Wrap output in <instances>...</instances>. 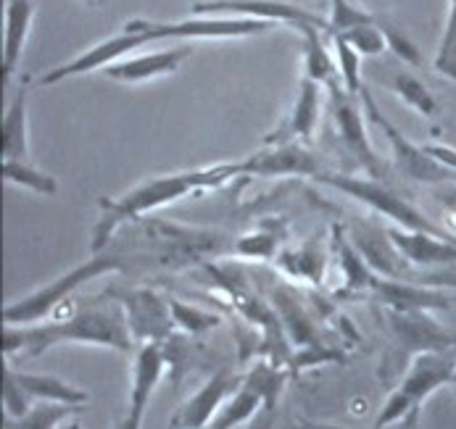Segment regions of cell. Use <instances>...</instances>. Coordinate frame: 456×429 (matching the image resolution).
I'll return each instance as SVG.
<instances>
[{"mask_svg":"<svg viewBox=\"0 0 456 429\" xmlns=\"http://www.w3.org/2000/svg\"><path fill=\"white\" fill-rule=\"evenodd\" d=\"M66 343L111 348L130 356L134 337L127 321V311L117 298L103 293L101 298L82 304L66 319L45 321V324L40 321L29 327H3V356L8 359L11 356L37 359L45 351Z\"/></svg>","mask_w":456,"mask_h":429,"instance_id":"obj_1","label":"cell"},{"mask_svg":"<svg viewBox=\"0 0 456 429\" xmlns=\"http://www.w3.org/2000/svg\"><path fill=\"white\" fill-rule=\"evenodd\" d=\"M235 177H240L238 164H219V166H208V169H191V172L151 177L145 182L134 184L132 190H127L119 198H103L101 200V219L95 222L93 235H90L93 253H101L111 246L117 227H122L125 222H134V219L156 211L159 206L175 203V200H180L196 190L219 187V184L230 182Z\"/></svg>","mask_w":456,"mask_h":429,"instance_id":"obj_2","label":"cell"},{"mask_svg":"<svg viewBox=\"0 0 456 429\" xmlns=\"http://www.w3.org/2000/svg\"><path fill=\"white\" fill-rule=\"evenodd\" d=\"M388 348L383 353L380 376L391 382L403 376L409 364L419 353H452L456 348V332L438 324L430 311H393L386 308Z\"/></svg>","mask_w":456,"mask_h":429,"instance_id":"obj_3","label":"cell"},{"mask_svg":"<svg viewBox=\"0 0 456 429\" xmlns=\"http://www.w3.org/2000/svg\"><path fill=\"white\" fill-rule=\"evenodd\" d=\"M125 269V258L119 255V250H101V253H93L90 261L74 266L64 271L61 277H56L53 282L37 287L35 293L8 304L3 308V327H29V324H40L48 313H53L56 308L64 304L66 298L87 285L90 279L101 277V274H109V271H122Z\"/></svg>","mask_w":456,"mask_h":429,"instance_id":"obj_4","label":"cell"},{"mask_svg":"<svg viewBox=\"0 0 456 429\" xmlns=\"http://www.w3.org/2000/svg\"><path fill=\"white\" fill-rule=\"evenodd\" d=\"M454 351L452 353H419L403 371L401 382L393 387V393L388 395L386 406L380 409L372 429L391 427L403 417H409L411 411L422 409L433 393H438L446 384H454Z\"/></svg>","mask_w":456,"mask_h":429,"instance_id":"obj_5","label":"cell"},{"mask_svg":"<svg viewBox=\"0 0 456 429\" xmlns=\"http://www.w3.org/2000/svg\"><path fill=\"white\" fill-rule=\"evenodd\" d=\"M317 180L335 187V190H340V192H346L348 198H356V200L367 203L378 214L388 216L393 224H398L401 230L428 232V235H438V238H446V240H456V235L441 230L417 206H411L409 200L395 195L391 187H386V184L372 180V177H351V174H340V172H322Z\"/></svg>","mask_w":456,"mask_h":429,"instance_id":"obj_6","label":"cell"},{"mask_svg":"<svg viewBox=\"0 0 456 429\" xmlns=\"http://www.w3.org/2000/svg\"><path fill=\"white\" fill-rule=\"evenodd\" d=\"M351 243L362 253V258L372 266L375 274L398 279V282H417L430 287H456V274H419L414 263H409L398 247L393 246L388 227L375 222H354L351 224Z\"/></svg>","mask_w":456,"mask_h":429,"instance_id":"obj_7","label":"cell"},{"mask_svg":"<svg viewBox=\"0 0 456 429\" xmlns=\"http://www.w3.org/2000/svg\"><path fill=\"white\" fill-rule=\"evenodd\" d=\"M359 101H362V106H364L367 119L375 124V126H380L383 134L388 137V142H391L393 148V166L398 169L401 177H406V180L419 184L456 182V172L446 169L444 164H438V161L425 150V145L419 148V145L409 142V140L401 134V129L380 111V106L375 103V98L370 95L367 87H362Z\"/></svg>","mask_w":456,"mask_h":429,"instance_id":"obj_8","label":"cell"},{"mask_svg":"<svg viewBox=\"0 0 456 429\" xmlns=\"http://www.w3.org/2000/svg\"><path fill=\"white\" fill-rule=\"evenodd\" d=\"M274 24L259 19H216V16H198L185 21H148L132 19L125 24L127 32L142 35L145 43L156 40H208V37H248L269 32Z\"/></svg>","mask_w":456,"mask_h":429,"instance_id":"obj_9","label":"cell"},{"mask_svg":"<svg viewBox=\"0 0 456 429\" xmlns=\"http://www.w3.org/2000/svg\"><path fill=\"white\" fill-rule=\"evenodd\" d=\"M111 298H117L130 321L132 337L145 343H164L175 332V319L169 301H164L159 293L151 287H109L106 290Z\"/></svg>","mask_w":456,"mask_h":429,"instance_id":"obj_10","label":"cell"},{"mask_svg":"<svg viewBox=\"0 0 456 429\" xmlns=\"http://www.w3.org/2000/svg\"><path fill=\"white\" fill-rule=\"evenodd\" d=\"M193 13L206 16V13H235L238 19H259V21H285L293 24L296 29L304 24H317L325 32H330V21L320 13H312L301 5L282 3V0H206V3H193Z\"/></svg>","mask_w":456,"mask_h":429,"instance_id":"obj_11","label":"cell"},{"mask_svg":"<svg viewBox=\"0 0 456 429\" xmlns=\"http://www.w3.org/2000/svg\"><path fill=\"white\" fill-rule=\"evenodd\" d=\"M243 384V376L232 368H219L211 374L196 393L172 414V429H206L224 401Z\"/></svg>","mask_w":456,"mask_h":429,"instance_id":"obj_12","label":"cell"},{"mask_svg":"<svg viewBox=\"0 0 456 429\" xmlns=\"http://www.w3.org/2000/svg\"><path fill=\"white\" fill-rule=\"evenodd\" d=\"M330 87V103H332V122L338 126V134L343 140V148L370 172V177H380L383 174V161L378 158V153L372 150L367 134H364V122L362 114L354 103V95L346 93L343 82L335 79L327 85Z\"/></svg>","mask_w":456,"mask_h":429,"instance_id":"obj_13","label":"cell"},{"mask_svg":"<svg viewBox=\"0 0 456 429\" xmlns=\"http://www.w3.org/2000/svg\"><path fill=\"white\" fill-rule=\"evenodd\" d=\"M238 172L251 174V177H320L322 172V161L306 150L298 142H282L277 148L261 150L248 156L246 161H238Z\"/></svg>","mask_w":456,"mask_h":429,"instance_id":"obj_14","label":"cell"},{"mask_svg":"<svg viewBox=\"0 0 456 429\" xmlns=\"http://www.w3.org/2000/svg\"><path fill=\"white\" fill-rule=\"evenodd\" d=\"M370 293L393 311H449L456 306V295L417 282H398L380 274H372Z\"/></svg>","mask_w":456,"mask_h":429,"instance_id":"obj_15","label":"cell"},{"mask_svg":"<svg viewBox=\"0 0 456 429\" xmlns=\"http://www.w3.org/2000/svg\"><path fill=\"white\" fill-rule=\"evenodd\" d=\"M145 45V37L142 35H134V32H122V35H114L98 45H93L90 51L74 56L71 61L61 63L51 71H45L40 77V85H59L69 77H77V74H87V71H95V69H106L111 63H117L122 56H127L130 51H137Z\"/></svg>","mask_w":456,"mask_h":429,"instance_id":"obj_16","label":"cell"},{"mask_svg":"<svg viewBox=\"0 0 456 429\" xmlns=\"http://www.w3.org/2000/svg\"><path fill=\"white\" fill-rule=\"evenodd\" d=\"M393 246L414 266H454L456 240H446L428 232H411L401 227H388Z\"/></svg>","mask_w":456,"mask_h":429,"instance_id":"obj_17","label":"cell"},{"mask_svg":"<svg viewBox=\"0 0 456 429\" xmlns=\"http://www.w3.org/2000/svg\"><path fill=\"white\" fill-rule=\"evenodd\" d=\"M188 56H191V45L164 48V51H156V53H142V56H134V59H122V61L111 63V66L103 69V74L109 79L134 85V82H145V79L177 71L180 63L185 61Z\"/></svg>","mask_w":456,"mask_h":429,"instance_id":"obj_18","label":"cell"},{"mask_svg":"<svg viewBox=\"0 0 456 429\" xmlns=\"http://www.w3.org/2000/svg\"><path fill=\"white\" fill-rule=\"evenodd\" d=\"M167 371V351L161 343H145L134 353V367H132V387H130V411L145 414L151 406V398Z\"/></svg>","mask_w":456,"mask_h":429,"instance_id":"obj_19","label":"cell"},{"mask_svg":"<svg viewBox=\"0 0 456 429\" xmlns=\"http://www.w3.org/2000/svg\"><path fill=\"white\" fill-rule=\"evenodd\" d=\"M317 119H320V82L304 77L301 85H298V98L293 103V111H290L288 122L282 124L277 132L266 134L264 142L266 145H282V142H290L293 137L312 140Z\"/></svg>","mask_w":456,"mask_h":429,"instance_id":"obj_20","label":"cell"},{"mask_svg":"<svg viewBox=\"0 0 456 429\" xmlns=\"http://www.w3.org/2000/svg\"><path fill=\"white\" fill-rule=\"evenodd\" d=\"M35 16L32 0H5V35H3V82H8L21 61L29 27Z\"/></svg>","mask_w":456,"mask_h":429,"instance_id":"obj_21","label":"cell"},{"mask_svg":"<svg viewBox=\"0 0 456 429\" xmlns=\"http://www.w3.org/2000/svg\"><path fill=\"white\" fill-rule=\"evenodd\" d=\"M13 376L19 379V384L27 390V395L37 403H64V406H85L90 401V393L74 387L71 382H66L61 376L53 374H29V371H16Z\"/></svg>","mask_w":456,"mask_h":429,"instance_id":"obj_22","label":"cell"},{"mask_svg":"<svg viewBox=\"0 0 456 429\" xmlns=\"http://www.w3.org/2000/svg\"><path fill=\"white\" fill-rule=\"evenodd\" d=\"M3 158L11 161H29V142H27V82L19 85L16 95L11 98L3 124Z\"/></svg>","mask_w":456,"mask_h":429,"instance_id":"obj_23","label":"cell"},{"mask_svg":"<svg viewBox=\"0 0 456 429\" xmlns=\"http://www.w3.org/2000/svg\"><path fill=\"white\" fill-rule=\"evenodd\" d=\"M325 250L320 240H309L301 247H285L277 255V266H282L290 277H298L304 282L320 285L325 277Z\"/></svg>","mask_w":456,"mask_h":429,"instance_id":"obj_24","label":"cell"},{"mask_svg":"<svg viewBox=\"0 0 456 429\" xmlns=\"http://www.w3.org/2000/svg\"><path fill=\"white\" fill-rule=\"evenodd\" d=\"M261 411H264L261 395L243 382V384L224 401V406L216 411V417L211 419V425L206 429H235L238 425L254 422Z\"/></svg>","mask_w":456,"mask_h":429,"instance_id":"obj_25","label":"cell"},{"mask_svg":"<svg viewBox=\"0 0 456 429\" xmlns=\"http://www.w3.org/2000/svg\"><path fill=\"white\" fill-rule=\"evenodd\" d=\"M298 32L304 35V48H306V77L320 85H330V82L340 79L338 63L325 48V29L317 24H304V27H298Z\"/></svg>","mask_w":456,"mask_h":429,"instance_id":"obj_26","label":"cell"},{"mask_svg":"<svg viewBox=\"0 0 456 429\" xmlns=\"http://www.w3.org/2000/svg\"><path fill=\"white\" fill-rule=\"evenodd\" d=\"M243 382L251 390L259 393L266 411H277V401H280L282 387H285V368L280 367L277 361H272V359L256 361L254 367L243 374Z\"/></svg>","mask_w":456,"mask_h":429,"instance_id":"obj_27","label":"cell"},{"mask_svg":"<svg viewBox=\"0 0 456 429\" xmlns=\"http://www.w3.org/2000/svg\"><path fill=\"white\" fill-rule=\"evenodd\" d=\"M71 414H74V406L35 403V409L24 417H5L3 414V429H61V425Z\"/></svg>","mask_w":456,"mask_h":429,"instance_id":"obj_28","label":"cell"},{"mask_svg":"<svg viewBox=\"0 0 456 429\" xmlns=\"http://www.w3.org/2000/svg\"><path fill=\"white\" fill-rule=\"evenodd\" d=\"M3 180L11 184H19V187H27L37 195H56L59 192V182L56 177L35 169L29 161H11V158H3Z\"/></svg>","mask_w":456,"mask_h":429,"instance_id":"obj_29","label":"cell"},{"mask_svg":"<svg viewBox=\"0 0 456 429\" xmlns=\"http://www.w3.org/2000/svg\"><path fill=\"white\" fill-rule=\"evenodd\" d=\"M391 90L403 101V103H409L411 109H417L422 117L430 119V117L438 114V103H436L433 93H430L414 74H409V71H395V74H393Z\"/></svg>","mask_w":456,"mask_h":429,"instance_id":"obj_30","label":"cell"},{"mask_svg":"<svg viewBox=\"0 0 456 429\" xmlns=\"http://www.w3.org/2000/svg\"><path fill=\"white\" fill-rule=\"evenodd\" d=\"M169 308H172V319H175V327L183 329L185 335L198 337V335H206L211 329H216L222 324V316L219 313H211L206 308L191 306V304H183L177 298H169Z\"/></svg>","mask_w":456,"mask_h":429,"instance_id":"obj_31","label":"cell"},{"mask_svg":"<svg viewBox=\"0 0 456 429\" xmlns=\"http://www.w3.org/2000/svg\"><path fill=\"white\" fill-rule=\"evenodd\" d=\"M332 48H335V63H338V74H340V82H343L346 93L359 98V93L364 87L362 85V56L340 35L332 37Z\"/></svg>","mask_w":456,"mask_h":429,"instance_id":"obj_32","label":"cell"},{"mask_svg":"<svg viewBox=\"0 0 456 429\" xmlns=\"http://www.w3.org/2000/svg\"><path fill=\"white\" fill-rule=\"evenodd\" d=\"M327 21H330L327 37H332V35H343V32H348L354 27H362V24H375L378 16H372L367 11L351 5V0H330V16H327Z\"/></svg>","mask_w":456,"mask_h":429,"instance_id":"obj_33","label":"cell"},{"mask_svg":"<svg viewBox=\"0 0 456 429\" xmlns=\"http://www.w3.org/2000/svg\"><path fill=\"white\" fill-rule=\"evenodd\" d=\"M335 37V35H332ZM359 56H380L386 48H388V43H386V37H383V32H380V27H378V21L375 24H362V27H354V29H348V32H343L340 35Z\"/></svg>","mask_w":456,"mask_h":429,"instance_id":"obj_34","label":"cell"},{"mask_svg":"<svg viewBox=\"0 0 456 429\" xmlns=\"http://www.w3.org/2000/svg\"><path fill=\"white\" fill-rule=\"evenodd\" d=\"M35 409V401L27 395V390L13 376V367L3 368V414L5 417H24Z\"/></svg>","mask_w":456,"mask_h":429,"instance_id":"obj_35","label":"cell"},{"mask_svg":"<svg viewBox=\"0 0 456 429\" xmlns=\"http://www.w3.org/2000/svg\"><path fill=\"white\" fill-rule=\"evenodd\" d=\"M378 27H380V32H383V37L388 43V51H391L395 59H401V61L409 63V66H422V53L411 43V37H406V32H401L395 24H391L388 19H380V16H378Z\"/></svg>","mask_w":456,"mask_h":429,"instance_id":"obj_36","label":"cell"},{"mask_svg":"<svg viewBox=\"0 0 456 429\" xmlns=\"http://www.w3.org/2000/svg\"><path fill=\"white\" fill-rule=\"evenodd\" d=\"M436 71H441L449 79H456V0H452L449 21L441 37L438 53H436Z\"/></svg>","mask_w":456,"mask_h":429,"instance_id":"obj_37","label":"cell"},{"mask_svg":"<svg viewBox=\"0 0 456 429\" xmlns=\"http://www.w3.org/2000/svg\"><path fill=\"white\" fill-rule=\"evenodd\" d=\"M277 250V235H251V238H243L238 243V253L243 255H259V258H269L272 253Z\"/></svg>","mask_w":456,"mask_h":429,"instance_id":"obj_38","label":"cell"},{"mask_svg":"<svg viewBox=\"0 0 456 429\" xmlns=\"http://www.w3.org/2000/svg\"><path fill=\"white\" fill-rule=\"evenodd\" d=\"M425 150L438 161V164H444L446 169H452L456 172V150L454 148H446V145H425Z\"/></svg>","mask_w":456,"mask_h":429,"instance_id":"obj_39","label":"cell"},{"mask_svg":"<svg viewBox=\"0 0 456 429\" xmlns=\"http://www.w3.org/2000/svg\"><path fill=\"white\" fill-rule=\"evenodd\" d=\"M293 429H351V427H340V425H330V422H314V419H293Z\"/></svg>","mask_w":456,"mask_h":429,"instance_id":"obj_40","label":"cell"},{"mask_svg":"<svg viewBox=\"0 0 456 429\" xmlns=\"http://www.w3.org/2000/svg\"><path fill=\"white\" fill-rule=\"evenodd\" d=\"M142 419H145V414H134L127 409V414L117 422L114 429H142Z\"/></svg>","mask_w":456,"mask_h":429,"instance_id":"obj_41","label":"cell"},{"mask_svg":"<svg viewBox=\"0 0 456 429\" xmlns=\"http://www.w3.org/2000/svg\"><path fill=\"white\" fill-rule=\"evenodd\" d=\"M419 422H422V409H417V411H411L409 417H403L401 422H395L391 427H383V429H419Z\"/></svg>","mask_w":456,"mask_h":429,"instance_id":"obj_42","label":"cell"},{"mask_svg":"<svg viewBox=\"0 0 456 429\" xmlns=\"http://www.w3.org/2000/svg\"><path fill=\"white\" fill-rule=\"evenodd\" d=\"M274 414H277V411H266V409H264L259 417L251 422V427L248 429H272V425H274Z\"/></svg>","mask_w":456,"mask_h":429,"instance_id":"obj_43","label":"cell"},{"mask_svg":"<svg viewBox=\"0 0 456 429\" xmlns=\"http://www.w3.org/2000/svg\"><path fill=\"white\" fill-rule=\"evenodd\" d=\"M454 356H456V348H454ZM454 387H456V371H454Z\"/></svg>","mask_w":456,"mask_h":429,"instance_id":"obj_44","label":"cell"},{"mask_svg":"<svg viewBox=\"0 0 456 429\" xmlns=\"http://www.w3.org/2000/svg\"><path fill=\"white\" fill-rule=\"evenodd\" d=\"M69 429H82V427H77V425H71V427H69Z\"/></svg>","mask_w":456,"mask_h":429,"instance_id":"obj_45","label":"cell"}]
</instances>
